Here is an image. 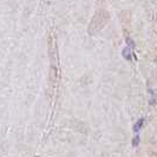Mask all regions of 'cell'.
Segmentation results:
<instances>
[{
    "mask_svg": "<svg viewBox=\"0 0 157 157\" xmlns=\"http://www.w3.org/2000/svg\"><path fill=\"white\" fill-rule=\"evenodd\" d=\"M109 18H110V15L106 11H104V10L98 11V12L93 15L92 20L90 22L89 33L95 34V33H97L98 31H101V30L106 25V22L109 21Z\"/></svg>",
    "mask_w": 157,
    "mask_h": 157,
    "instance_id": "cell-1",
    "label": "cell"
},
{
    "mask_svg": "<svg viewBox=\"0 0 157 157\" xmlns=\"http://www.w3.org/2000/svg\"><path fill=\"white\" fill-rule=\"evenodd\" d=\"M122 56H123L126 60H131V59H132V56H134V58H135V59H137L136 56L131 52V48L128 47V46L123 48V51H122Z\"/></svg>",
    "mask_w": 157,
    "mask_h": 157,
    "instance_id": "cell-2",
    "label": "cell"
},
{
    "mask_svg": "<svg viewBox=\"0 0 157 157\" xmlns=\"http://www.w3.org/2000/svg\"><path fill=\"white\" fill-rule=\"evenodd\" d=\"M143 124H144V118H139V119L136 122V124L134 125V132H135V134H138L139 130L142 129Z\"/></svg>",
    "mask_w": 157,
    "mask_h": 157,
    "instance_id": "cell-3",
    "label": "cell"
},
{
    "mask_svg": "<svg viewBox=\"0 0 157 157\" xmlns=\"http://www.w3.org/2000/svg\"><path fill=\"white\" fill-rule=\"evenodd\" d=\"M150 91V95H151V99L149 101V104L150 105H155V103H156V98H155V91L154 90H149Z\"/></svg>",
    "mask_w": 157,
    "mask_h": 157,
    "instance_id": "cell-4",
    "label": "cell"
},
{
    "mask_svg": "<svg viewBox=\"0 0 157 157\" xmlns=\"http://www.w3.org/2000/svg\"><path fill=\"white\" fill-rule=\"evenodd\" d=\"M126 45H128V47H130L131 50L135 48V43H134V40H132L131 38H129V37L126 38Z\"/></svg>",
    "mask_w": 157,
    "mask_h": 157,
    "instance_id": "cell-5",
    "label": "cell"
},
{
    "mask_svg": "<svg viewBox=\"0 0 157 157\" xmlns=\"http://www.w3.org/2000/svg\"><path fill=\"white\" fill-rule=\"evenodd\" d=\"M139 141H141V139H139V136H138V135H136V136L134 137V141H132V145H134V146H137V145L139 144Z\"/></svg>",
    "mask_w": 157,
    "mask_h": 157,
    "instance_id": "cell-6",
    "label": "cell"
}]
</instances>
